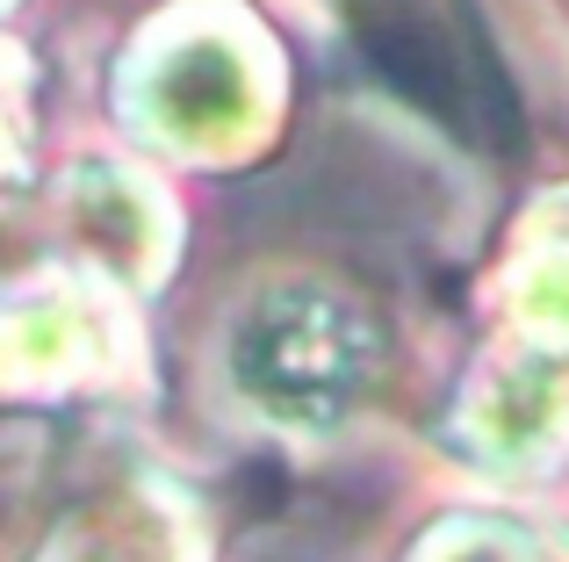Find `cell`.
Returning a JSON list of instances; mask_svg holds the SVG:
<instances>
[{"label":"cell","instance_id":"1","mask_svg":"<svg viewBox=\"0 0 569 562\" xmlns=\"http://www.w3.org/2000/svg\"><path fill=\"white\" fill-rule=\"evenodd\" d=\"M361 29H368V51H376V66L418 101V109H432V116H461L455 58L440 51V37H432V29L418 22L411 8H368V22H361Z\"/></svg>","mask_w":569,"mask_h":562}]
</instances>
